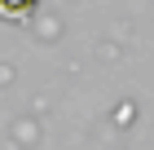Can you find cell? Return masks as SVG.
Listing matches in <instances>:
<instances>
[{"instance_id": "6da1fadb", "label": "cell", "mask_w": 154, "mask_h": 150, "mask_svg": "<svg viewBox=\"0 0 154 150\" xmlns=\"http://www.w3.org/2000/svg\"><path fill=\"white\" fill-rule=\"evenodd\" d=\"M35 5L40 0H0V18H26V13H35Z\"/></svg>"}]
</instances>
